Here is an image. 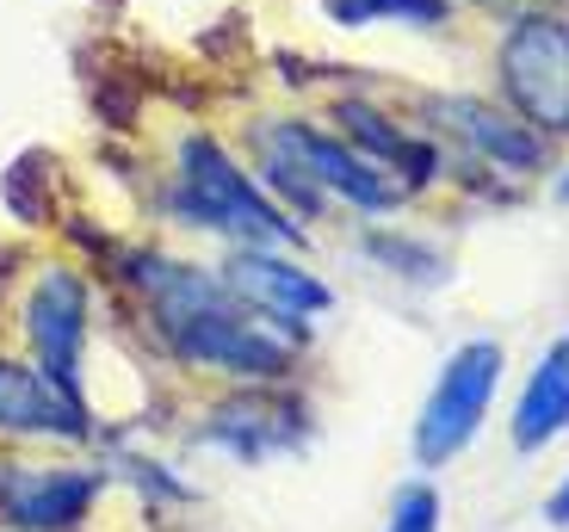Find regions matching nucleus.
Returning <instances> with one entry per match:
<instances>
[{
	"mask_svg": "<svg viewBox=\"0 0 569 532\" xmlns=\"http://www.w3.org/2000/svg\"><path fill=\"white\" fill-rule=\"evenodd\" d=\"M130 279L149 298V317H156V334L168 341V353L192 372H229L248 378V384H272L298 365V347H291L284 322L242 303L223 285V273H199V267L168 254H142L130 267Z\"/></svg>",
	"mask_w": 569,
	"mask_h": 532,
	"instance_id": "obj_1",
	"label": "nucleus"
},
{
	"mask_svg": "<svg viewBox=\"0 0 569 532\" xmlns=\"http://www.w3.org/2000/svg\"><path fill=\"white\" fill-rule=\"evenodd\" d=\"M173 211H180V223H199V230L229 235V242H242V248L303 242L298 217H284L279 204L248 180V168H236L211 137H186V143H180V187H173Z\"/></svg>",
	"mask_w": 569,
	"mask_h": 532,
	"instance_id": "obj_2",
	"label": "nucleus"
},
{
	"mask_svg": "<svg viewBox=\"0 0 569 532\" xmlns=\"http://www.w3.org/2000/svg\"><path fill=\"white\" fill-rule=\"evenodd\" d=\"M501 93L532 130L563 137L569 130V26L563 19L551 13L513 19V31L501 38Z\"/></svg>",
	"mask_w": 569,
	"mask_h": 532,
	"instance_id": "obj_3",
	"label": "nucleus"
},
{
	"mask_svg": "<svg viewBox=\"0 0 569 532\" xmlns=\"http://www.w3.org/2000/svg\"><path fill=\"white\" fill-rule=\"evenodd\" d=\"M496 384H501V347L496 341H465L446 360L440 384L427 397L421 421H415V459L421 464H446L477 440L489 403H496Z\"/></svg>",
	"mask_w": 569,
	"mask_h": 532,
	"instance_id": "obj_4",
	"label": "nucleus"
},
{
	"mask_svg": "<svg viewBox=\"0 0 569 532\" xmlns=\"http://www.w3.org/2000/svg\"><path fill=\"white\" fill-rule=\"evenodd\" d=\"M260 149H267L272 161H284V168H298L316 192H335V199L359 204V211H385V204L402 199V187H397V180H385V168H378L371 155L335 143V137L298 124V118L260 124Z\"/></svg>",
	"mask_w": 569,
	"mask_h": 532,
	"instance_id": "obj_5",
	"label": "nucleus"
},
{
	"mask_svg": "<svg viewBox=\"0 0 569 532\" xmlns=\"http://www.w3.org/2000/svg\"><path fill=\"white\" fill-rule=\"evenodd\" d=\"M100 495V471L74 464H0V520L19 532H69Z\"/></svg>",
	"mask_w": 569,
	"mask_h": 532,
	"instance_id": "obj_6",
	"label": "nucleus"
},
{
	"mask_svg": "<svg viewBox=\"0 0 569 532\" xmlns=\"http://www.w3.org/2000/svg\"><path fill=\"white\" fill-rule=\"evenodd\" d=\"M26 334L38 365L81 397V341H87V279L69 267H43L26 298Z\"/></svg>",
	"mask_w": 569,
	"mask_h": 532,
	"instance_id": "obj_7",
	"label": "nucleus"
},
{
	"mask_svg": "<svg viewBox=\"0 0 569 532\" xmlns=\"http://www.w3.org/2000/svg\"><path fill=\"white\" fill-rule=\"evenodd\" d=\"M0 433H13V440H87L93 415H87V397L57 384L43 365L0 360Z\"/></svg>",
	"mask_w": 569,
	"mask_h": 532,
	"instance_id": "obj_8",
	"label": "nucleus"
},
{
	"mask_svg": "<svg viewBox=\"0 0 569 532\" xmlns=\"http://www.w3.org/2000/svg\"><path fill=\"white\" fill-rule=\"evenodd\" d=\"M223 285L242 303H254L260 317L298 329L303 317H322L328 310V285L316 273H303L298 260H279L267 248H242V254L223 267Z\"/></svg>",
	"mask_w": 569,
	"mask_h": 532,
	"instance_id": "obj_9",
	"label": "nucleus"
},
{
	"mask_svg": "<svg viewBox=\"0 0 569 532\" xmlns=\"http://www.w3.org/2000/svg\"><path fill=\"white\" fill-rule=\"evenodd\" d=\"M563 428H569V334L545 347V360L532 365L527 390H520V409H513V446L539 452V446H551Z\"/></svg>",
	"mask_w": 569,
	"mask_h": 532,
	"instance_id": "obj_10",
	"label": "nucleus"
},
{
	"mask_svg": "<svg viewBox=\"0 0 569 532\" xmlns=\"http://www.w3.org/2000/svg\"><path fill=\"white\" fill-rule=\"evenodd\" d=\"M192 440H204V446H223L236 452V459H267V452H284V446H298V415L291 409H272V403H223L211 421H204Z\"/></svg>",
	"mask_w": 569,
	"mask_h": 532,
	"instance_id": "obj_11",
	"label": "nucleus"
},
{
	"mask_svg": "<svg viewBox=\"0 0 569 532\" xmlns=\"http://www.w3.org/2000/svg\"><path fill=\"white\" fill-rule=\"evenodd\" d=\"M440 112V124L446 130H458L470 149L483 161H496V168H520V173H532L545 161V149H539V130H520L513 118H496L489 106H477V100H440L433 106Z\"/></svg>",
	"mask_w": 569,
	"mask_h": 532,
	"instance_id": "obj_12",
	"label": "nucleus"
},
{
	"mask_svg": "<svg viewBox=\"0 0 569 532\" xmlns=\"http://www.w3.org/2000/svg\"><path fill=\"white\" fill-rule=\"evenodd\" d=\"M335 118H341V130H353V137L371 149V155H385V161H409V173H415V180H427V168H433V155H427V149H415L409 137H402V130H390L385 118L371 112V106L347 100Z\"/></svg>",
	"mask_w": 569,
	"mask_h": 532,
	"instance_id": "obj_13",
	"label": "nucleus"
},
{
	"mask_svg": "<svg viewBox=\"0 0 569 532\" xmlns=\"http://www.w3.org/2000/svg\"><path fill=\"white\" fill-rule=\"evenodd\" d=\"M341 26H366V19H409V26H440L446 0H328Z\"/></svg>",
	"mask_w": 569,
	"mask_h": 532,
	"instance_id": "obj_14",
	"label": "nucleus"
},
{
	"mask_svg": "<svg viewBox=\"0 0 569 532\" xmlns=\"http://www.w3.org/2000/svg\"><path fill=\"white\" fill-rule=\"evenodd\" d=\"M385 532H440V495L427 483H402L390 502V526Z\"/></svg>",
	"mask_w": 569,
	"mask_h": 532,
	"instance_id": "obj_15",
	"label": "nucleus"
},
{
	"mask_svg": "<svg viewBox=\"0 0 569 532\" xmlns=\"http://www.w3.org/2000/svg\"><path fill=\"white\" fill-rule=\"evenodd\" d=\"M545 520H551V526H569V483H557V490H551V502H545Z\"/></svg>",
	"mask_w": 569,
	"mask_h": 532,
	"instance_id": "obj_16",
	"label": "nucleus"
},
{
	"mask_svg": "<svg viewBox=\"0 0 569 532\" xmlns=\"http://www.w3.org/2000/svg\"><path fill=\"white\" fill-rule=\"evenodd\" d=\"M557 199H563V204H569V173H563V180H557Z\"/></svg>",
	"mask_w": 569,
	"mask_h": 532,
	"instance_id": "obj_17",
	"label": "nucleus"
}]
</instances>
